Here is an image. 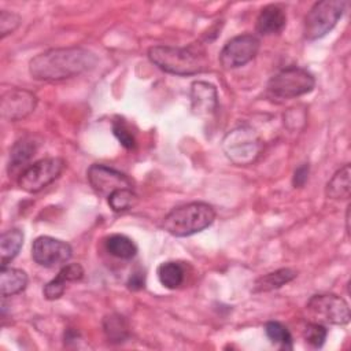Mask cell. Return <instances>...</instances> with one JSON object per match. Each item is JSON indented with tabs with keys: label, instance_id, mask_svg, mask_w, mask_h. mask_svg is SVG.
I'll return each instance as SVG.
<instances>
[{
	"label": "cell",
	"instance_id": "obj_1",
	"mask_svg": "<svg viewBox=\"0 0 351 351\" xmlns=\"http://www.w3.org/2000/svg\"><path fill=\"white\" fill-rule=\"evenodd\" d=\"M95 64L96 56L88 49L53 48L34 56L29 63V71L40 81H60L85 73Z\"/></svg>",
	"mask_w": 351,
	"mask_h": 351
},
{
	"label": "cell",
	"instance_id": "obj_2",
	"mask_svg": "<svg viewBox=\"0 0 351 351\" xmlns=\"http://www.w3.org/2000/svg\"><path fill=\"white\" fill-rule=\"evenodd\" d=\"M148 58L160 70L176 75H192L208 67L207 55L199 45H155L148 49Z\"/></svg>",
	"mask_w": 351,
	"mask_h": 351
},
{
	"label": "cell",
	"instance_id": "obj_3",
	"mask_svg": "<svg viewBox=\"0 0 351 351\" xmlns=\"http://www.w3.org/2000/svg\"><path fill=\"white\" fill-rule=\"evenodd\" d=\"M215 219L214 208L204 202H192L173 208L162 222L163 229L176 236L186 237L208 228Z\"/></svg>",
	"mask_w": 351,
	"mask_h": 351
},
{
	"label": "cell",
	"instance_id": "obj_4",
	"mask_svg": "<svg viewBox=\"0 0 351 351\" xmlns=\"http://www.w3.org/2000/svg\"><path fill=\"white\" fill-rule=\"evenodd\" d=\"M222 149L233 163L245 166L258 158L262 143L251 126L240 125L226 133L222 140Z\"/></svg>",
	"mask_w": 351,
	"mask_h": 351
},
{
	"label": "cell",
	"instance_id": "obj_5",
	"mask_svg": "<svg viewBox=\"0 0 351 351\" xmlns=\"http://www.w3.org/2000/svg\"><path fill=\"white\" fill-rule=\"evenodd\" d=\"M346 3L341 0H322L315 3L304 18L303 34L307 40H318L328 34L343 16Z\"/></svg>",
	"mask_w": 351,
	"mask_h": 351
},
{
	"label": "cell",
	"instance_id": "obj_6",
	"mask_svg": "<svg viewBox=\"0 0 351 351\" xmlns=\"http://www.w3.org/2000/svg\"><path fill=\"white\" fill-rule=\"evenodd\" d=\"M315 80L306 69L291 66L280 70L267 84V92L278 99H291L306 95L314 89Z\"/></svg>",
	"mask_w": 351,
	"mask_h": 351
},
{
	"label": "cell",
	"instance_id": "obj_7",
	"mask_svg": "<svg viewBox=\"0 0 351 351\" xmlns=\"http://www.w3.org/2000/svg\"><path fill=\"white\" fill-rule=\"evenodd\" d=\"M306 308L307 313L314 318V322L346 325L350 321L348 303L337 295H314L307 302Z\"/></svg>",
	"mask_w": 351,
	"mask_h": 351
},
{
	"label": "cell",
	"instance_id": "obj_8",
	"mask_svg": "<svg viewBox=\"0 0 351 351\" xmlns=\"http://www.w3.org/2000/svg\"><path fill=\"white\" fill-rule=\"evenodd\" d=\"M64 169V160L60 158H45L34 162L29 167H26L19 178L18 185L29 192L36 193L52 184Z\"/></svg>",
	"mask_w": 351,
	"mask_h": 351
},
{
	"label": "cell",
	"instance_id": "obj_9",
	"mask_svg": "<svg viewBox=\"0 0 351 351\" xmlns=\"http://www.w3.org/2000/svg\"><path fill=\"white\" fill-rule=\"evenodd\" d=\"M259 40L254 34H240L230 38L219 53V63L223 69H237L251 62L259 51Z\"/></svg>",
	"mask_w": 351,
	"mask_h": 351
},
{
	"label": "cell",
	"instance_id": "obj_10",
	"mask_svg": "<svg viewBox=\"0 0 351 351\" xmlns=\"http://www.w3.org/2000/svg\"><path fill=\"white\" fill-rule=\"evenodd\" d=\"M73 255L69 243L51 237L40 236L32 244V258L44 267H55L64 265Z\"/></svg>",
	"mask_w": 351,
	"mask_h": 351
},
{
	"label": "cell",
	"instance_id": "obj_11",
	"mask_svg": "<svg viewBox=\"0 0 351 351\" xmlns=\"http://www.w3.org/2000/svg\"><path fill=\"white\" fill-rule=\"evenodd\" d=\"M86 177L90 186L106 197L118 189L132 188V180L126 174L100 163L92 165L86 171Z\"/></svg>",
	"mask_w": 351,
	"mask_h": 351
},
{
	"label": "cell",
	"instance_id": "obj_12",
	"mask_svg": "<svg viewBox=\"0 0 351 351\" xmlns=\"http://www.w3.org/2000/svg\"><path fill=\"white\" fill-rule=\"evenodd\" d=\"M37 96L26 89L12 88L3 93L0 110L3 118L8 121H19L34 111Z\"/></svg>",
	"mask_w": 351,
	"mask_h": 351
},
{
	"label": "cell",
	"instance_id": "obj_13",
	"mask_svg": "<svg viewBox=\"0 0 351 351\" xmlns=\"http://www.w3.org/2000/svg\"><path fill=\"white\" fill-rule=\"evenodd\" d=\"M192 110L197 115H210L218 107V95L213 84L195 81L191 86Z\"/></svg>",
	"mask_w": 351,
	"mask_h": 351
},
{
	"label": "cell",
	"instance_id": "obj_14",
	"mask_svg": "<svg viewBox=\"0 0 351 351\" xmlns=\"http://www.w3.org/2000/svg\"><path fill=\"white\" fill-rule=\"evenodd\" d=\"M82 277L84 269L80 263L64 265L58 273V276L45 284V287L43 288V295L48 300H56L63 295L67 282L80 281Z\"/></svg>",
	"mask_w": 351,
	"mask_h": 351
},
{
	"label": "cell",
	"instance_id": "obj_15",
	"mask_svg": "<svg viewBox=\"0 0 351 351\" xmlns=\"http://www.w3.org/2000/svg\"><path fill=\"white\" fill-rule=\"evenodd\" d=\"M287 23L285 11L277 4H269L263 7L256 18V30L261 34H277Z\"/></svg>",
	"mask_w": 351,
	"mask_h": 351
},
{
	"label": "cell",
	"instance_id": "obj_16",
	"mask_svg": "<svg viewBox=\"0 0 351 351\" xmlns=\"http://www.w3.org/2000/svg\"><path fill=\"white\" fill-rule=\"evenodd\" d=\"M27 285V276L23 270L3 266L0 271V293L1 296H12L22 292Z\"/></svg>",
	"mask_w": 351,
	"mask_h": 351
},
{
	"label": "cell",
	"instance_id": "obj_17",
	"mask_svg": "<svg viewBox=\"0 0 351 351\" xmlns=\"http://www.w3.org/2000/svg\"><path fill=\"white\" fill-rule=\"evenodd\" d=\"M351 192V181H350V165H346L340 170H337L333 177L328 181L325 188V195L330 199H348Z\"/></svg>",
	"mask_w": 351,
	"mask_h": 351
},
{
	"label": "cell",
	"instance_id": "obj_18",
	"mask_svg": "<svg viewBox=\"0 0 351 351\" xmlns=\"http://www.w3.org/2000/svg\"><path fill=\"white\" fill-rule=\"evenodd\" d=\"M22 244H23V233L16 228L8 229L1 234L0 237L1 267L7 266V263L18 255Z\"/></svg>",
	"mask_w": 351,
	"mask_h": 351
},
{
	"label": "cell",
	"instance_id": "obj_19",
	"mask_svg": "<svg viewBox=\"0 0 351 351\" xmlns=\"http://www.w3.org/2000/svg\"><path fill=\"white\" fill-rule=\"evenodd\" d=\"M296 277V271L292 269H278L276 271L267 273L262 277H259L254 284V292H266L276 288H280L285 285L287 282L292 281Z\"/></svg>",
	"mask_w": 351,
	"mask_h": 351
},
{
	"label": "cell",
	"instance_id": "obj_20",
	"mask_svg": "<svg viewBox=\"0 0 351 351\" xmlns=\"http://www.w3.org/2000/svg\"><path fill=\"white\" fill-rule=\"evenodd\" d=\"M37 151V143L32 137L18 140L10 151V171L27 163Z\"/></svg>",
	"mask_w": 351,
	"mask_h": 351
},
{
	"label": "cell",
	"instance_id": "obj_21",
	"mask_svg": "<svg viewBox=\"0 0 351 351\" xmlns=\"http://www.w3.org/2000/svg\"><path fill=\"white\" fill-rule=\"evenodd\" d=\"M158 278L160 281V284L169 289H176L178 288L185 278V271L184 267L181 266V263L178 262H163L158 266Z\"/></svg>",
	"mask_w": 351,
	"mask_h": 351
},
{
	"label": "cell",
	"instance_id": "obj_22",
	"mask_svg": "<svg viewBox=\"0 0 351 351\" xmlns=\"http://www.w3.org/2000/svg\"><path fill=\"white\" fill-rule=\"evenodd\" d=\"M106 250L115 258L119 259H132L136 252H137V247L133 243L132 239H129L125 234H111L110 237H107L106 240Z\"/></svg>",
	"mask_w": 351,
	"mask_h": 351
},
{
	"label": "cell",
	"instance_id": "obj_23",
	"mask_svg": "<svg viewBox=\"0 0 351 351\" xmlns=\"http://www.w3.org/2000/svg\"><path fill=\"white\" fill-rule=\"evenodd\" d=\"M103 328L104 333L111 343H122L128 339L129 330H128V324L123 319V317L118 314H111L107 315L103 319Z\"/></svg>",
	"mask_w": 351,
	"mask_h": 351
},
{
	"label": "cell",
	"instance_id": "obj_24",
	"mask_svg": "<svg viewBox=\"0 0 351 351\" xmlns=\"http://www.w3.org/2000/svg\"><path fill=\"white\" fill-rule=\"evenodd\" d=\"M137 203V195L132 191V188H123L112 192L108 196V204L115 213L126 211Z\"/></svg>",
	"mask_w": 351,
	"mask_h": 351
},
{
	"label": "cell",
	"instance_id": "obj_25",
	"mask_svg": "<svg viewBox=\"0 0 351 351\" xmlns=\"http://www.w3.org/2000/svg\"><path fill=\"white\" fill-rule=\"evenodd\" d=\"M265 332L271 343L280 344V347L285 350L292 348V336L281 322H277V321L267 322L265 325Z\"/></svg>",
	"mask_w": 351,
	"mask_h": 351
},
{
	"label": "cell",
	"instance_id": "obj_26",
	"mask_svg": "<svg viewBox=\"0 0 351 351\" xmlns=\"http://www.w3.org/2000/svg\"><path fill=\"white\" fill-rule=\"evenodd\" d=\"M326 335H328L326 328L322 324H319V322H310V324H307L306 328H304V333H303L304 340L310 346H313L315 348L322 347V344L325 343Z\"/></svg>",
	"mask_w": 351,
	"mask_h": 351
},
{
	"label": "cell",
	"instance_id": "obj_27",
	"mask_svg": "<svg viewBox=\"0 0 351 351\" xmlns=\"http://www.w3.org/2000/svg\"><path fill=\"white\" fill-rule=\"evenodd\" d=\"M112 132H114L115 137L119 140V143L125 148H128V149L134 148V145H136L134 136H133V133L129 130V128L122 121H115L112 123Z\"/></svg>",
	"mask_w": 351,
	"mask_h": 351
},
{
	"label": "cell",
	"instance_id": "obj_28",
	"mask_svg": "<svg viewBox=\"0 0 351 351\" xmlns=\"http://www.w3.org/2000/svg\"><path fill=\"white\" fill-rule=\"evenodd\" d=\"M19 22H21V18L16 14L3 10L1 14H0V33H1V37H5L7 34L12 33L19 26Z\"/></svg>",
	"mask_w": 351,
	"mask_h": 351
},
{
	"label": "cell",
	"instance_id": "obj_29",
	"mask_svg": "<svg viewBox=\"0 0 351 351\" xmlns=\"http://www.w3.org/2000/svg\"><path fill=\"white\" fill-rule=\"evenodd\" d=\"M144 284H145V276L141 270H137V271H133L128 280V288L132 289V291H138V289H143L144 288Z\"/></svg>",
	"mask_w": 351,
	"mask_h": 351
},
{
	"label": "cell",
	"instance_id": "obj_30",
	"mask_svg": "<svg viewBox=\"0 0 351 351\" xmlns=\"http://www.w3.org/2000/svg\"><path fill=\"white\" fill-rule=\"evenodd\" d=\"M308 178V165H302L300 167H298L295 170V174H293V185L295 186H303L304 182L307 181Z\"/></svg>",
	"mask_w": 351,
	"mask_h": 351
}]
</instances>
